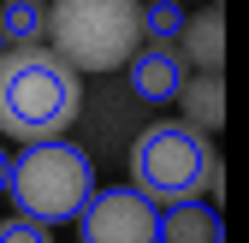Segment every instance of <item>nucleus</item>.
<instances>
[{
    "label": "nucleus",
    "instance_id": "1",
    "mask_svg": "<svg viewBox=\"0 0 249 243\" xmlns=\"http://www.w3.org/2000/svg\"><path fill=\"white\" fill-rule=\"evenodd\" d=\"M83 113V77L53 48H6L0 59V131L36 148L59 142Z\"/></svg>",
    "mask_w": 249,
    "mask_h": 243
},
{
    "label": "nucleus",
    "instance_id": "2",
    "mask_svg": "<svg viewBox=\"0 0 249 243\" xmlns=\"http://www.w3.org/2000/svg\"><path fill=\"white\" fill-rule=\"evenodd\" d=\"M48 48L83 71H119L142 53V6L131 0H59L48 6Z\"/></svg>",
    "mask_w": 249,
    "mask_h": 243
},
{
    "label": "nucleus",
    "instance_id": "3",
    "mask_svg": "<svg viewBox=\"0 0 249 243\" xmlns=\"http://www.w3.org/2000/svg\"><path fill=\"white\" fill-rule=\"evenodd\" d=\"M95 202V166L77 142H36L12 160V208L36 226H66L83 220V208Z\"/></svg>",
    "mask_w": 249,
    "mask_h": 243
},
{
    "label": "nucleus",
    "instance_id": "4",
    "mask_svg": "<svg viewBox=\"0 0 249 243\" xmlns=\"http://www.w3.org/2000/svg\"><path fill=\"white\" fill-rule=\"evenodd\" d=\"M213 172H220L213 166V142L190 125H154L131 148V190H142L160 214L184 208V202H202Z\"/></svg>",
    "mask_w": 249,
    "mask_h": 243
},
{
    "label": "nucleus",
    "instance_id": "5",
    "mask_svg": "<svg viewBox=\"0 0 249 243\" xmlns=\"http://www.w3.org/2000/svg\"><path fill=\"white\" fill-rule=\"evenodd\" d=\"M77 231L83 243H160V208L131 184H113V190H95Z\"/></svg>",
    "mask_w": 249,
    "mask_h": 243
},
{
    "label": "nucleus",
    "instance_id": "6",
    "mask_svg": "<svg viewBox=\"0 0 249 243\" xmlns=\"http://www.w3.org/2000/svg\"><path fill=\"white\" fill-rule=\"evenodd\" d=\"M124 71H131L137 101H154V107H160V101H184V89H190V77H184V59H178L172 48H154V42H148Z\"/></svg>",
    "mask_w": 249,
    "mask_h": 243
},
{
    "label": "nucleus",
    "instance_id": "7",
    "mask_svg": "<svg viewBox=\"0 0 249 243\" xmlns=\"http://www.w3.org/2000/svg\"><path fill=\"white\" fill-rule=\"evenodd\" d=\"M160 243H226V226L208 202H184L160 214Z\"/></svg>",
    "mask_w": 249,
    "mask_h": 243
},
{
    "label": "nucleus",
    "instance_id": "8",
    "mask_svg": "<svg viewBox=\"0 0 249 243\" xmlns=\"http://www.w3.org/2000/svg\"><path fill=\"white\" fill-rule=\"evenodd\" d=\"M184 125H190V131H220L226 125V89H220V77H196L190 89H184Z\"/></svg>",
    "mask_w": 249,
    "mask_h": 243
},
{
    "label": "nucleus",
    "instance_id": "9",
    "mask_svg": "<svg viewBox=\"0 0 249 243\" xmlns=\"http://www.w3.org/2000/svg\"><path fill=\"white\" fill-rule=\"evenodd\" d=\"M184 48H190V59H196V66H220V53H226V18L220 12H202V18H190V24H184Z\"/></svg>",
    "mask_w": 249,
    "mask_h": 243
},
{
    "label": "nucleus",
    "instance_id": "10",
    "mask_svg": "<svg viewBox=\"0 0 249 243\" xmlns=\"http://www.w3.org/2000/svg\"><path fill=\"white\" fill-rule=\"evenodd\" d=\"M0 36H6L12 48H42V36H48V6H36V0H12V6L0 12Z\"/></svg>",
    "mask_w": 249,
    "mask_h": 243
},
{
    "label": "nucleus",
    "instance_id": "11",
    "mask_svg": "<svg viewBox=\"0 0 249 243\" xmlns=\"http://www.w3.org/2000/svg\"><path fill=\"white\" fill-rule=\"evenodd\" d=\"M184 24L190 18H184L178 6H166V0L160 6H142V36H154V48H166V36H184Z\"/></svg>",
    "mask_w": 249,
    "mask_h": 243
},
{
    "label": "nucleus",
    "instance_id": "12",
    "mask_svg": "<svg viewBox=\"0 0 249 243\" xmlns=\"http://www.w3.org/2000/svg\"><path fill=\"white\" fill-rule=\"evenodd\" d=\"M0 243H53V231L18 214V220H0Z\"/></svg>",
    "mask_w": 249,
    "mask_h": 243
},
{
    "label": "nucleus",
    "instance_id": "13",
    "mask_svg": "<svg viewBox=\"0 0 249 243\" xmlns=\"http://www.w3.org/2000/svg\"><path fill=\"white\" fill-rule=\"evenodd\" d=\"M6 190H12V155L0 148V196H6Z\"/></svg>",
    "mask_w": 249,
    "mask_h": 243
},
{
    "label": "nucleus",
    "instance_id": "14",
    "mask_svg": "<svg viewBox=\"0 0 249 243\" xmlns=\"http://www.w3.org/2000/svg\"><path fill=\"white\" fill-rule=\"evenodd\" d=\"M0 59H6V36H0Z\"/></svg>",
    "mask_w": 249,
    "mask_h": 243
}]
</instances>
